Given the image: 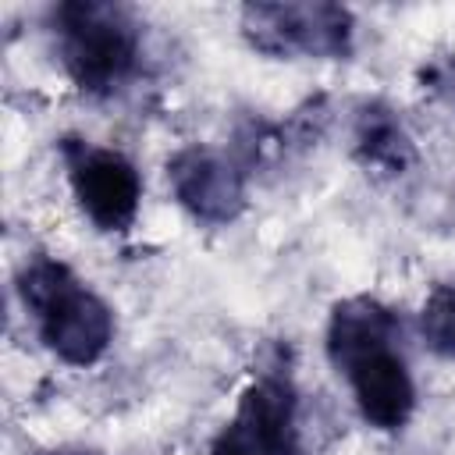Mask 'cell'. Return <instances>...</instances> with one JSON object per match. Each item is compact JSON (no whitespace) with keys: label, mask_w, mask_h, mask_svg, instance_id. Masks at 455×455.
<instances>
[{"label":"cell","mask_w":455,"mask_h":455,"mask_svg":"<svg viewBox=\"0 0 455 455\" xmlns=\"http://www.w3.org/2000/svg\"><path fill=\"white\" fill-rule=\"evenodd\" d=\"M53 32L68 78L89 96H114L139 71L142 32L124 4H60L53 7Z\"/></svg>","instance_id":"cell-2"},{"label":"cell","mask_w":455,"mask_h":455,"mask_svg":"<svg viewBox=\"0 0 455 455\" xmlns=\"http://www.w3.org/2000/svg\"><path fill=\"white\" fill-rule=\"evenodd\" d=\"M18 295L36 316L43 345L68 366H92L114 341V309L60 259L32 256L18 274Z\"/></svg>","instance_id":"cell-1"},{"label":"cell","mask_w":455,"mask_h":455,"mask_svg":"<svg viewBox=\"0 0 455 455\" xmlns=\"http://www.w3.org/2000/svg\"><path fill=\"white\" fill-rule=\"evenodd\" d=\"M242 36L267 57H316L341 60L352 53V11L327 0L302 4H245Z\"/></svg>","instance_id":"cell-3"},{"label":"cell","mask_w":455,"mask_h":455,"mask_svg":"<svg viewBox=\"0 0 455 455\" xmlns=\"http://www.w3.org/2000/svg\"><path fill=\"white\" fill-rule=\"evenodd\" d=\"M352 153L377 174H405L416 164V146L387 103H363L352 124Z\"/></svg>","instance_id":"cell-9"},{"label":"cell","mask_w":455,"mask_h":455,"mask_svg":"<svg viewBox=\"0 0 455 455\" xmlns=\"http://www.w3.org/2000/svg\"><path fill=\"white\" fill-rule=\"evenodd\" d=\"M60 160H64L68 185L78 210L100 231L114 235L135 224L139 203H142V178L124 153L68 135L60 139Z\"/></svg>","instance_id":"cell-4"},{"label":"cell","mask_w":455,"mask_h":455,"mask_svg":"<svg viewBox=\"0 0 455 455\" xmlns=\"http://www.w3.org/2000/svg\"><path fill=\"white\" fill-rule=\"evenodd\" d=\"M220 455H299V391L288 373L263 370L213 437Z\"/></svg>","instance_id":"cell-5"},{"label":"cell","mask_w":455,"mask_h":455,"mask_svg":"<svg viewBox=\"0 0 455 455\" xmlns=\"http://www.w3.org/2000/svg\"><path fill=\"white\" fill-rule=\"evenodd\" d=\"M338 373H345L352 398L363 412V419L377 430H402L416 412V380L409 373L405 355L395 348V341L373 345L352 363H345Z\"/></svg>","instance_id":"cell-7"},{"label":"cell","mask_w":455,"mask_h":455,"mask_svg":"<svg viewBox=\"0 0 455 455\" xmlns=\"http://www.w3.org/2000/svg\"><path fill=\"white\" fill-rule=\"evenodd\" d=\"M210 455H217V451H210Z\"/></svg>","instance_id":"cell-12"},{"label":"cell","mask_w":455,"mask_h":455,"mask_svg":"<svg viewBox=\"0 0 455 455\" xmlns=\"http://www.w3.org/2000/svg\"><path fill=\"white\" fill-rule=\"evenodd\" d=\"M174 199L203 224H231L245 210V171L213 146H185L167 160Z\"/></svg>","instance_id":"cell-6"},{"label":"cell","mask_w":455,"mask_h":455,"mask_svg":"<svg viewBox=\"0 0 455 455\" xmlns=\"http://www.w3.org/2000/svg\"><path fill=\"white\" fill-rule=\"evenodd\" d=\"M398 334H402L398 316L384 302H377L370 295H352V299L334 302V309L327 316L323 345H327L331 366L341 370L345 363H352L366 348L384 345V341H398Z\"/></svg>","instance_id":"cell-8"},{"label":"cell","mask_w":455,"mask_h":455,"mask_svg":"<svg viewBox=\"0 0 455 455\" xmlns=\"http://www.w3.org/2000/svg\"><path fill=\"white\" fill-rule=\"evenodd\" d=\"M419 338L437 359L455 363V281L437 284L419 309Z\"/></svg>","instance_id":"cell-10"},{"label":"cell","mask_w":455,"mask_h":455,"mask_svg":"<svg viewBox=\"0 0 455 455\" xmlns=\"http://www.w3.org/2000/svg\"><path fill=\"white\" fill-rule=\"evenodd\" d=\"M46 455H96V451H85V448H57V451H46Z\"/></svg>","instance_id":"cell-11"}]
</instances>
